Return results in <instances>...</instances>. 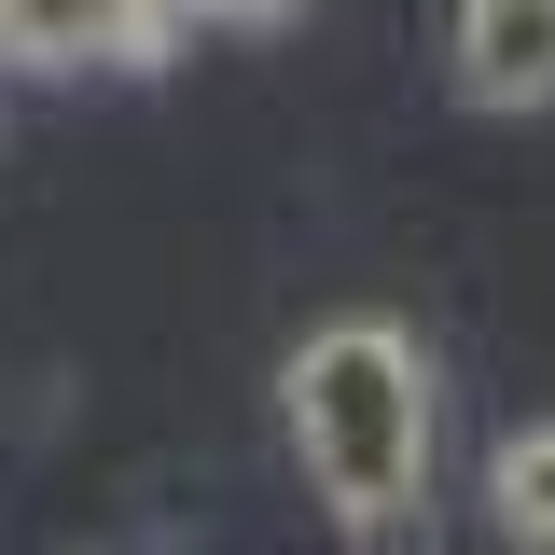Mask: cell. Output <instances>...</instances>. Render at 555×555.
<instances>
[{"instance_id":"3957f363","label":"cell","mask_w":555,"mask_h":555,"mask_svg":"<svg viewBox=\"0 0 555 555\" xmlns=\"http://www.w3.org/2000/svg\"><path fill=\"white\" fill-rule=\"evenodd\" d=\"M486 500H500V528L542 555L555 542V430H514L500 459H486Z\"/></svg>"},{"instance_id":"7a4b0ae2","label":"cell","mask_w":555,"mask_h":555,"mask_svg":"<svg viewBox=\"0 0 555 555\" xmlns=\"http://www.w3.org/2000/svg\"><path fill=\"white\" fill-rule=\"evenodd\" d=\"M444 56L473 112H555V0H459Z\"/></svg>"},{"instance_id":"6da1fadb","label":"cell","mask_w":555,"mask_h":555,"mask_svg":"<svg viewBox=\"0 0 555 555\" xmlns=\"http://www.w3.org/2000/svg\"><path fill=\"white\" fill-rule=\"evenodd\" d=\"M292 444L361 555H430V361L389 320H320L278 375Z\"/></svg>"},{"instance_id":"277c9868","label":"cell","mask_w":555,"mask_h":555,"mask_svg":"<svg viewBox=\"0 0 555 555\" xmlns=\"http://www.w3.org/2000/svg\"><path fill=\"white\" fill-rule=\"evenodd\" d=\"M542 555H555V542H542Z\"/></svg>"}]
</instances>
